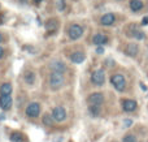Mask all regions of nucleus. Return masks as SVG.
I'll list each match as a JSON object with an SVG mask.
<instances>
[{"label": "nucleus", "instance_id": "nucleus-23", "mask_svg": "<svg viewBox=\"0 0 148 142\" xmlns=\"http://www.w3.org/2000/svg\"><path fill=\"white\" fill-rule=\"evenodd\" d=\"M57 9L59 10L65 9V0H57Z\"/></svg>", "mask_w": 148, "mask_h": 142}, {"label": "nucleus", "instance_id": "nucleus-13", "mask_svg": "<svg viewBox=\"0 0 148 142\" xmlns=\"http://www.w3.org/2000/svg\"><path fill=\"white\" fill-rule=\"evenodd\" d=\"M69 59H70V61H72V63H75V64H81V63H83V61H84L86 56H84L83 52L77 51V52H73V54L70 55Z\"/></svg>", "mask_w": 148, "mask_h": 142}, {"label": "nucleus", "instance_id": "nucleus-8", "mask_svg": "<svg viewBox=\"0 0 148 142\" xmlns=\"http://www.w3.org/2000/svg\"><path fill=\"white\" fill-rule=\"evenodd\" d=\"M90 106H100L104 102V95L101 93H92L87 99Z\"/></svg>", "mask_w": 148, "mask_h": 142}, {"label": "nucleus", "instance_id": "nucleus-5", "mask_svg": "<svg viewBox=\"0 0 148 142\" xmlns=\"http://www.w3.org/2000/svg\"><path fill=\"white\" fill-rule=\"evenodd\" d=\"M39 114H40V104L36 102H33L26 107V115L29 117H38Z\"/></svg>", "mask_w": 148, "mask_h": 142}, {"label": "nucleus", "instance_id": "nucleus-9", "mask_svg": "<svg viewBox=\"0 0 148 142\" xmlns=\"http://www.w3.org/2000/svg\"><path fill=\"white\" fill-rule=\"evenodd\" d=\"M122 107L125 112H134L138 107V104L133 99H125V101H122Z\"/></svg>", "mask_w": 148, "mask_h": 142}, {"label": "nucleus", "instance_id": "nucleus-32", "mask_svg": "<svg viewBox=\"0 0 148 142\" xmlns=\"http://www.w3.org/2000/svg\"><path fill=\"white\" fill-rule=\"evenodd\" d=\"M1 39H3V37H1V34H0V42H1Z\"/></svg>", "mask_w": 148, "mask_h": 142}, {"label": "nucleus", "instance_id": "nucleus-14", "mask_svg": "<svg viewBox=\"0 0 148 142\" xmlns=\"http://www.w3.org/2000/svg\"><path fill=\"white\" fill-rule=\"evenodd\" d=\"M138 51H139V47H138V44H135V43H129L127 46H126V50H125L126 55H129V56H131V57L136 56V55H138Z\"/></svg>", "mask_w": 148, "mask_h": 142}, {"label": "nucleus", "instance_id": "nucleus-26", "mask_svg": "<svg viewBox=\"0 0 148 142\" xmlns=\"http://www.w3.org/2000/svg\"><path fill=\"white\" fill-rule=\"evenodd\" d=\"M142 25H144V26L148 25V16H146V17L142 20Z\"/></svg>", "mask_w": 148, "mask_h": 142}, {"label": "nucleus", "instance_id": "nucleus-30", "mask_svg": "<svg viewBox=\"0 0 148 142\" xmlns=\"http://www.w3.org/2000/svg\"><path fill=\"white\" fill-rule=\"evenodd\" d=\"M140 88H142V89H143V90H147V86H146V85H144V83H143V82H140Z\"/></svg>", "mask_w": 148, "mask_h": 142}, {"label": "nucleus", "instance_id": "nucleus-28", "mask_svg": "<svg viewBox=\"0 0 148 142\" xmlns=\"http://www.w3.org/2000/svg\"><path fill=\"white\" fill-rule=\"evenodd\" d=\"M25 50H27L29 52H34V54L36 52V50H35V48H33V47H25Z\"/></svg>", "mask_w": 148, "mask_h": 142}, {"label": "nucleus", "instance_id": "nucleus-15", "mask_svg": "<svg viewBox=\"0 0 148 142\" xmlns=\"http://www.w3.org/2000/svg\"><path fill=\"white\" fill-rule=\"evenodd\" d=\"M57 28H59V23H57L56 18H51V20H48L46 22V30L48 33H55L57 30Z\"/></svg>", "mask_w": 148, "mask_h": 142}, {"label": "nucleus", "instance_id": "nucleus-3", "mask_svg": "<svg viewBox=\"0 0 148 142\" xmlns=\"http://www.w3.org/2000/svg\"><path fill=\"white\" fill-rule=\"evenodd\" d=\"M68 35H69V38L72 41H77V39H79L83 35V28L81 25H78V23H74L68 29Z\"/></svg>", "mask_w": 148, "mask_h": 142}, {"label": "nucleus", "instance_id": "nucleus-20", "mask_svg": "<svg viewBox=\"0 0 148 142\" xmlns=\"http://www.w3.org/2000/svg\"><path fill=\"white\" fill-rule=\"evenodd\" d=\"M88 111L94 117H97L99 116V114H100V106H90Z\"/></svg>", "mask_w": 148, "mask_h": 142}, {"label": "nucleus", "instance_id": "nucleus-16", "mask_svg": "<svg viewBox=\"0 0 148 142\" xmlns=\"http://www.w3.org/2000/svg\"><path fill=\"white\" fill-rule=\"evenodd\" d=\"M10 93H12V85L10 83L5 82L0 86V95H10Z\"/></svg>", "mask_w": 148, "mask_h": 142}, {"label": "nucleus", "instance_id": "nucleus-29", "mask_svg": "<svg viewBox=\"0 0 148 142\" xmlns=\"http://www.w3.org/2000/svg\"><path fill=\"white\" fill-rule=\"evenodd\" d=\"M3 57H4V48L0 47V59H3Z\"/></svg>", "mask_w": 148, "mask_h": 142}, {"label": "nucleus", "instance_id": "nucleus-31", "mask_svg": "<svg viewBox=\"0 0 148 142\" xmlns=\"http://www.w3.org/2000/svg\"><path fill=\"white\" fill-rule=\"evenodd\" d=\"M33 1L35 3V4H39V3H40V1H43V0H33Z\"/></svg>", "mask_w": 148, "mask_h": 142}, {"label": "nucleus", "instance_id": "nucleus-4", "mask_svg": "<svg viewBox=\"0 0 148 142\" xmlns=\"http://www.w3.org/2000/svg\"><path fill=\"white\" fill-rule=\"evenodd\" d=\"M91 82L96 86H101L105 82V73L103 69H97L95 70L91 74Z\"/></svg>", "mask_w": 148, "mask_h": 142}, {"label": "nucleus", "instance_id": "nucleus-24", "mask_svg": "<svg viewBox=\"0 0 148 142\" xmlns=\"http://www.w3.org/2000/svg\"><path fill=\"white\" fill-rule=\"evenodd\" d=\"M134 37H135V38L136 39H139V41H142V39H144V37H146V35H144V33H143V31H136V33H135V35H134Z\"/></svg>", "mask_w": 148, "mask_h": 142}, {"label": "nucleus", "instance_id": "nucleus-2", "mask_svg": "<svg viewBox=\"0 0 148 142\" xmlns=\"http://www.w3.org/2000/svg\"><path fill=\"white\" fill-rule=\"evenodd\" d=\"M110 82H112V85L116 88V90H118V91H123L126 89L125 77H123L122 74H120V73L113 74L112 77H110Z\"/></svg>", "mask_w": 148, "mask_h": 142}, {"label": "nucleus", "instance_id": "nucleus-21", "mask_svg": "<svg viewBox=\"0 0 148 142\" xmlns=\"http://www.w3.org/2000/svg\"><path fill=\"white\" fill-rule=\"evenodd\" d=\"M43 123L47 125V127H51L52 123H53V117H51L49 115H44L43 116Z\"/></svg>", "mask_w": 148, "mask_h": 142}, {"label": "nucleus", "instance_id": "nucleus-12", "mask_svg": "<svg viewBox=\"0 0 148 142\" xmlns=\"http://www.w3.org/2000/svg\"><path fill=\"white\" fill-rule=\"evenodd\" d=\"M0 107L3 110H9L12 107V97L10 95H1L0 97Z\"/></svg>", "mask_w": 148, "mask_h": 142}, {"label": "nucleus", "instance_id": "nucleus-7", "mask_svg": "<svg viewBox=\"0 0 148 142\" xmlns=\"http://www.w3.org/2000/svg\"><path fill=\"white\" fill-rule=\"evenodd\" d=\"M49 69H51L52 72L64 74V73L66 72V65L62 61H59V60H52V61L49 63Z\"/></svg>", "mask_w": 148, "mask_h": 142}, {"label": "nucleus", "instance_id": "nucleus-19", "mask_svg": "<svg viewBox=\"0 0 148 142\" xmlns=\"http://www.w3.org/2000/svg\"><path fill=\"white\" fill-rule=\"evenodd\" d=\"M10 141L12 142H23V138H22V134L20 132H13L10 134Z\"/></svg>", "mask_w": 148, "mask_h": 142}, {"label": "nucleus", "instance_id": "nucleus-11", "mask_svg": "<svg viewBox=\"0 0 148 142\" xmlns=\"http://www.w3.org/2000/svg\"><path fill=\"white\" fill-rule=\"evenodd\" d=\"M116 21V16L113 14V13H105L104 16H103L101 18H100V23L104 26H110L113 25Z\"/></svg>", "mask_w": 148, "mask_h": 142}, {"label": "nucleus", "instance_id": "nucleus-18", "mask_svg": "<svg viewBox=\"0 0 148 142\" xmlns=\"http://www.w3.org/2000/svg\"><path fill=\"white\" fill-rule=\"evenodd\" d=\"M25 82L27 85H34L35 83V73L34 72H27L25 74Z\"/></svg>", "mask_w": 148, "mask_h": 142}, {"label": "nucleus", "instance_id": "nucleus-27", "mask_svg": "<svg viewBox=\"0 0 148 142\" xmlns=\"http://www.w3.org/2000/svg\"><path fill=\"white\" fill-rule=\"evenodd\" d=\"M131 124H133V121H131V120H125V123H123V125H125V128H126V127H130Z\"/></svg>", "mask_w": 148, "mask_h": 142}, {"label": "nucleus", "instance_id": "nucleus-10", "mask_svg": "<svg viewBox=\"0 0 148 142\" xmlns=\"http://www.w3.org/2000/svg\"><path fill=\"white\" fill-rule=\"evenodd\" d=\"M107 42H108V37L105 35V34H103V33L95 34L94 38H92V43L96 44L97 47H100V46H103V44H105Z\"/></svg>", "mask_w": 148, "mask_h": 142}, {"label": "nucleus", "instance_id": "nucleus-1", "mask_svg": "<svg viewBox=\"0 0 148 142\" xmlns=\"http://www.w3.org/2000/svg\"><path fill=\"white\" fill-rule=\"evenodd\" d=\"M64 83H65L64 74L56 73V72H51L49 78H48V85H49L51 90H59V89H61L62 86H64Z\"/></svg>", "mask_w": 148, "mask_h": 142}, {"label": "nucleus", "instance_id": "nucleus-17", "mask_svg": "<svg viewBox=\"0 0 148 142\" xmlns=\"http://www.w3.org/2000/svg\"><path fill=\"white\" fill-rule=\"evenodd\" d=\"M130 8H131V10H134V12H138V10H140L142 8H143V3H142V0H131Z\"/></svg>", "mask_w": 148, "mask_h": 142}, {"label": "nucleus", "instance_id": "nucleus-22", "mask_svg": "<svg viewBox=\"0 0 148 142\" xmlns=\"http://www.w3.org/2000/svg\"><path fill=\"white\" fill-rule=\"evenodd\" d=\"M123 142H136V138L133 134H127L123 137Z\"/></svg>", "mask_w": 148, "mask_h": 142}, {"label": "nucleus", "instance_id": "nucleus-25", "mask_svg": "<svg viewBox=\"0 0 148 142\" xmlns=\"http://www.w3.org/2000/svg\"><path fill=\"white\" fill-rule=\"evenodd\" d=\"M96 54H104V48H103V46H100V47H97L96 48Z\"/></svg>", "mask_w": 148, "mask_h": 142}, {"label": "nucleus", "instance_id": "nucleus-6", "mask_svg": "<svg viewBox=\"0 0 148 142\" xmlns=\"http://www.w3.org/2000/svg\"><path fill=\"white\" fill-rule=\"evenodd\" d=\"M52 117H53V120H56V121H59V123L64 121V120L66 119V111H65V108L61 106L55 107L53 111H52Z\"/></svg>", "mask_w": 148, "mask_h": 142}]
</instances>
